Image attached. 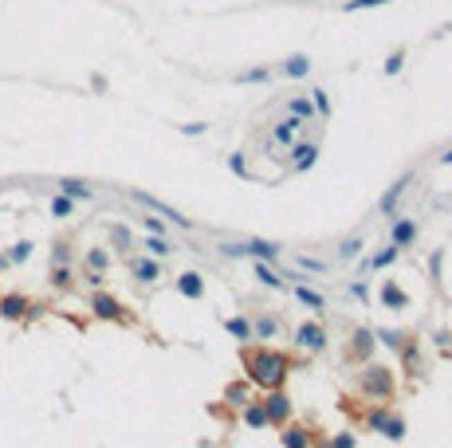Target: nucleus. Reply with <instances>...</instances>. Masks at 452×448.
<instances>
[{
  "label": "nucleus",
  "mask_w": 452,
  "mask_h": 448,
  "mask_svg": "<svg viewBox=\"0 0 452 448\" xmlns=\"http://www.w3.org/2000/svg\"><path fill=\"white\" fill-rule=\"evenodd\" d=\"M295 299H299V303L303 307H311V311H323V307H327V299H323V295H318V291H311L307 287V283H295Z\"/></svg>",
  "instance_id": "30"
},
{
  "label": "nucleus",
  "mask_w": 452,
  "mask_h": 448,
  "mask_svg": "<svg viewBox=\"0 0 452 448\" xmlns=\"http://www.w3.org/2000/svg\"><path fill=\"white\" fill-rule=\"evenodd\" d=\"M228 173H236V177H252V170H248V158H244V154H228Z\"/></svg>",
  "instance_id": "43"
},
{
  "label": "nucleus",
  "mask_w": 452,
  "mask_h": 448,
  "mask_svg": "<svg viewBox=\"0 0 452 448\" xmlns=\"http://www.w3.org/2000/svg\"><path fill=\"white\" fill-rule=\"evenodd\" d=\"M248 256H252V260H264V264H275V260H280V244H271V240H248Z\"/></svg>",
  "instance_id": "26"
},
{
  "label": "nucleus",
  "mask_w": 452,
  "mask_h": 448,
  "mask_svg": "<svg viewBox=\"0 0 452 448\" xmlns=\"http://www.w3.org/2000/svg\"><path fill=\"white\" fill-rule=\"evenodd\" d=\"M240 421L248 429H268V413H264V401H244L240 405Z\"/></svg>",
  "instance_id": "21"
},
{
  "label": "nucleus",
  "mask_w": 452,
  "mask_h": 448,
  "mask_svg": "<svg viewBox=\"0 0 452 448\" xmlns=\"http://www.w3.org/2000/svg\"><path fill=\"white\" fill-rule=\"evenodd\" d=\"M83 267H87V271H102V276H107V267H110V252H107V248H87Z\"/></svg>",
  "instance_id": "28"
},
{
  "label": "nucleus",
  "mask_w": 452,
  "mask_h": 448,
  "mask_svg": "<svg viewBox=\"0 0 452 448\" xmlns=\"http://www.w3.org/2000/svg\"><path fill=\"white\" fill-rule=\"evenodd\" d=\"M295 264L303 267V271H327V264H323V260H315V256H299Z\"/></svg>",
  "instance_id": "47"
},
{
  "label": "nucleus",
  "mask_w": 452,
  "mask_h": 448,
  "mask_svg": "<svg viewBox=\"0 0 452 448\" xmlns=\"http://www.w3.org/2000/svg\"><path fill=\"white\" fill-rule=\"evenodd\" d=\"M51 264H71V240H55V244H51Z\"/></svg>",
  "instance_id": "40"
},
{
  "label": "nucleus",
  "mask_w": 452,
  "mask_h": 448,
  "mask_svg": "<svg viewBox=\"0 0 452 448\" xmlns=\"http://www.w3.org/2000/svg\"><path fill=\"white\" fill-rule=\"evenodd\" d=\"M440 165H452V145L444 150V154H440Z\"/></svg>",
  "instance_id": "51"
},
{
  "label": "nucleus",
  "mask_w": 452,
  "mask_h": 448,
  "mask_svg": "<svg viewBox=\"0 0 452 448\" xmlns=\"http://www.w3.org/2000/svg\"><path fill=\"white\" fill-rule=\"evenodd\" d=\"M224 330H228V334H233L240 346H244V342H256V339H252V319H244V315L224 319Z\"/></svg>",
  "instance_id": "27"
},
{
  "label": "nucleus",
  "mask_w": 452,
  "mask_h": 448,
  "mask_svg": "<svg viewBox=\"0 0 452 448\" xmlns=\"http://www.w3.org/2000/svg\"><path fill=\"white\" fill-rule=\"evenodd\" d=\"M397 358H401V366H405V374H409V377H425V354H421V342L405 339L401 350H397Z\"/></svg>",
  "instance_id": "11"
},
{
  "label": "nucleus",
  "mask_w": 452,
  "mask_h": 448,
  "mask_svg": "<svg viewBox=\"0 0 452 448\" xmlns=\"http://www.w3.org/2000/svg\"><path fill=\"white\" fill-rule=\"evenodd\" d=\"M417 232H421V229H417V220H413V217H397V220H393V229H390V244L405 252V248H413Z\"/></svg>",
  "instance_id": "13"
},
{
  "label": "nucleus",
  "mask_w": 452,
  "mask_h": 448,
  "mask_svg": "<svg viewBox=\"0 0 452 448\" xmlns=\"http://www.w3.org/2000/svg\"><path fill=\"white\" fill-rule=\"evenodd\" d=\"M287 114L291 118H303V122H315V102H311V95H291L287 98Z\"/></svg>",
  "instance_id": "22"
},
{
  "label": "nucleus",
  "mask_w": 452,
  "mask_h": 448,
  "mask_svg": "<svg viewBox=\"0 0 452 448\" xmlns=\"http://www.w3.org/2000/svg\"><path fill=\"white\" fill-rule=\"evenodd\" d=\"M350 295H354V299H362V303H366V299H370L366 283H350Z\"/></svg>",
  "instance_id": "49"
},
{
  "label": "nucleus",
  "mask_w": 452,
  "mask_h": 448,
  "mask_svg": "<svg viewBox=\"0 0 452 448\" xmlns=\"http://www.w3.org/2000/svg\"><path fill=\"white\" fill-rule=\"evenodd\" d=\"M142 248H146V252L154 256V260H165V256L173 252V244L165 240V236H146V240H142Z\"/></svg>",
  "instance_id": "35"
},
{
  "label": "nucleus",
  "mask_w": 452,
  "mask_h": 448,
  "mask_svg": "<svg viewBox=\"0 0 452 448\" xmlns=\"http://www.w3.org/2000/svg\"><path fill=\"white\" fill-rule=\"evenodd\" d=\"M205 130H208L205 122H185V126H181V134H185V138H201Z\"/></svg>",
  "instance_id": "48"
},
{
  "label": "nucleus",
  "mask_w": 452,
  "mask_h": 448,
  "mask_svg": "<svg viewBox=\"0 0 452 448\" xmlns=\"http://www.w3.org/2000/svg\"><path fill=\"white\" fill-rule=\"evenodd\" d=\"M252 271H256V279L264 283V287H271V291H283V287H287V279H283L271 264H264V260H256V264H252Z\"/></svg>",
  "instance_id": "23"
},
{
  "label": "nucleus",
  "mask_w": 452,
  "mask_h": 448,
  "mask_svg": "<svg viewBox=\"0 0 452 448\" xmlns=\"http://www.w3.org/2000/svg\"><path fill=\"white\" fill-rule=\"evenodd\" d=\"M75 205H79V201H71V197L55 193V197H51V217H55V220H67V217H75Z\"/></svg>",
  "instance_id": "34"
},
{
  "label": "nucleus",
  "mask_w": 452,
  "mask_h": 448,
  "mask_svg": "<svg viewBox=\"0 0 452 448\" xmlns=\"http://www.w3.org/2000/svg\"><path fill=\"white\" fill-rule=\"evenodd\" d=\"M51 287H55V291H71L75 287L71 264H51Z\"/></svg>",
  "instance_id": "29"
},
{
  "label": "nucleus",
  "mask_w": 452,
  "mask_h": 448,
  "mask_svg": "<svg viewBox=\"0 0 452 448\" xmlns=\"http://www.w3.org/2000/svg\"><path fill=\"white\" fill-rule=\"evenodd\" d=\"M177 295H185V299H205V276H201V271H181V276H177Z\"/></svg>",
  "instance_id": "17"
},
{
  "label": "nucleus",
  "mask_w": 452,
  "mask_h": 448,
  "mask_svg": "<svg viewBox=\"0 0 452 448\" xmlns=\"http://www.w3.org/2000/svg\"><path fill=\"white\" fill-rule=\"evenodd\" d=\"M220 256H228V260H248V240H228V244H217Z\"/></svg>",
  "instance_id": "36"
},
{
  "label": "nucleus",
  "mask_w": 452,
  "mask_h": 448,
  "mask_svg": "<svg viewBox=\"0 0 452 448\" xmlns=\"http://www.w3.org/2000/svg\"><path fill=\"white\" fill-rule=\"evenodd\" d=\"M374 339L381 342V346H390L393 354L401 350V342L409 339V334H401V330H390V327H374Z\"/></svg>",
  "instance_id": "31"
},
{
  "label": "nucleus",
  "mask_w": 452,
  "mask_h": 448,
  "mask_svg": "<svg viewBox=\"0 0 452 448\" xmlns=\"http://www.w3.org/2000/svg\"><path fill=\"white\" fill-rule=\"evenodd\" d=\"M362 424H366L370 433L386 436V440H405V417L401 413H393L390 405H374V409H362Z\"/></svg>",
  "instance_id": "3"
},
{
  "label": "nucleus",
  "mask_w": 452,
  "mask_h": 448,
  "mask_svg": "<svg viewBox=\"0 0 452 448\" xmlns=\"http://www.w3.org/2000/svg\"><path fill=\"white\" fill-rule=\"evenodd\" d=\"M413 181H417V173L409 170V173H401V177H397V181L386 189V193H381V201H378V213H381V217H393V213H397V201L409 193V185H413Z\"/></svg>",
  "instance_id": "8"
},
{
  "label": "nucleus",
  "mask_w": 452,
  "mask_h": 448,
  "mask_svg": "<svg viewBox=\"0 0 452 448\" xmlns=\"http://www.w3.org/2000/svg\"><path fill=\"white\" fill-rule=\"evenodd\" d=\"M374 346H378V339H374V327H354V330H350V358H354L358 366L370 362Z\"/></svg>",
  "instance_id": "9"
},
{
  "label": "nucleus",
  "mask_w": 452,
  "mask_h": 448,
  "mask_svg": "<svg viewBox=\"0 0 452 448\" xmlns=\"http://www.w3.org/2000/svg\"><path fill=\"white\" fill-rule=\"evenodd\" d=\"M280 445H283V448H311V445H315V433H311L307 424H295V421H287V424H283V436H280Z\"/></svg>",
  "instance_id": "14"
},
{
  "label": "nucleus",
  "mask_w": 452,
  "mask_h": 448,
  "mask_svg": "<svg viewBox=\"0 0 452 448\" xmlns=\"http://www.w3.org/2000/svg\"><path fill=\"white\" fill-rule=\"evenodd\" d=\"M240 362H244V374H248L252 386H260V389H283L287 386L291 358L283 350H271V346H244V350H240Z\"/></svg>",
  "instance_id": "1"
},
{
  "label": "nucleus",
  "mask_w": 452,
  "mask_h": 448,
  "mask_svg": "<svg viewBox=\"0 0 452 448\" xmlns=\"http://www.w3.org/2000/svg\"><path fill=\"white\" fill-rule=\"evenodd\" d=\"M83 279H87V283H91V287H95V291H98V287H102V279H107V276H102V271H87Z\"/></svg>",
  "instance_id": "50"
},
{
  "label": "nucleus",
  "mask_w": 452,
  "mask_h": 448,
  "mask_svg": "<svg viewBox=\"0 0 452 448\" xmlns=\"http://www.w3.org/2000/svg\"><path fill=\"white\" fill-rule=\"evenodd\" d=\"M295 346L307 354H323L327 350V327L323 323H299L295 327Z\"/></svg>",
  "instance_id": "7"
},
{
  "label": "nucleus",
  "mask_w": 452,
  "mask_h": 448,
  "mask_svg": "<svg viewBox=\"0 0 452 448\" xmlns=\"http://www.w3.org/2000/svg\"><path fill=\"white\" fill-rule=\"evenodd\" d=\"M280 334V319H271V315H256L252 319V339L256 342H268Z\"/></svg>",
  "instance_id": "24"
},
{
  "label": "nucleus",
  "mask_w": 452,
  "mask_h": 448,
  "mask_svg": "<svg viewBox=\"0 0 452 448\" xmlns=\"http://www.w3.org/2000/svg\"><path fill=\"white\" fill-rule=\"evenodd\" d=\"M287 150H291V170H295V173L315 170V161H318V142H299V138H295Z\"/></svg>",
  "instance_id": "10"
},
{
  "label": "nucleus",
  "mask_w": 452,
  "mask_h": 448,
  "mask_svg": "<svg viewBox=\"0 0 452 448\" xmlns=\"http://www.w3.org/2000/svg\"><path fill=\"white\" fill-rule=\"evenodd\" d=\"M28 311H32V303H28L24 295H0V319L16 323V319H24Z\"/></svg>",
  "instance_id": "20"
},
{
  "label": "nucleus",
  "mask_w": 452,
  "mask_h": 448,
  "mask_svg": "<svg viewBox=\"0 0 452 448\" xmlns=\"http://www.w3.org/2000/svg\"><path fill=\"white\" fill-rule=\"evenodd\" d=\"M381 4H393V0H346L343 12H366V8H381Z\"/></svg>",
  "instance_id": "41"
},
{
  "label": "nucleus",
  "mask_w": 452,
  "mask_h": 448,
  "mask_svg": "<svg viewBox=\"0 0 452 448\" xmlns=\"http://www.w3.org/2000/svg\"><path fill=\"white\" fill-rule=\"evenodd\" d=\"M354 389H358V397H366V401H390L393 389H397V374L381 362H362V370L354 377Z\"/></svg>",
  "instance_id": "2"
},
{
  "label": "nucleus",
  "mask_w": 452,
  "mask_h": 448,
  "mask_svg": "<svg viewBox=\"0 0 452 448\" xmlns=\"http://www.w3.org/2000/svg\"><path fill=\"white\" fill-rule=\"evenodd\" d=\"M91 311H95V319H102V323H130V315H126V307L110 295V291L98 287L95 295H91Z\"/></svg>",
  "instance_id": "5"
},
{
  "label": "nucleus",
  "mask_w": 452,
  "mask_h": 448,
  "mask_svg": "<svg viewBox=\"0 0 452 448\" xmlns=\"http://www.w3.org/2000/svg\"><path fill=\"white\" fill-rule=\"evenodd\" d=\"M130 276H134V283H158L161 264L154 256H130Z\"/></svg>",
  "instance_id": "12"
},
{
  "label": "nucleus",
  "mask_w": 452,
  "mask_h": 448,
  "mask_svg": "<svg viewBox=\"0 0 452 448\" xmlns=\"http://www.w3.org/2000/svg\"><path fill=\"white\" fill-rule=\"evenodd\" d=\"M358 256H362V236H346L338 244V260H358Z\"/></svg>",
  "instance_id": "37"
},
{
  "label": "nucleus",
  "mask_w": 452,
  "mask_h": 448,
  "mask_svg": "<svg viewBox=\"0 0 452 448\" xmlns=\"http://www.w3.org/2000/svg\"><path fill=\"white\" fill-rule=\"evenodd\" d=\"M32 252H36V244H32V240H16L4 256H8V264L16 267V264H28V260H32Z\"/></svg>",
  "instance_id": "32"
},
{
  "label": "nucleus",
  "mask_w": 452,
  "mask_h": 448,
  "mask_svg": "<svg viewBox=\"0 0 452 448\" xmlns=\"http://www.w3.org/2000/svg\"><path fill=\"white\" fill-rule=\"evenodd\" d=\"M8 267H12V264H8V256L0 252V276H4V271H8Z\"/></svg>",
  "instance_id": "52"
},
{
  "label": "nucleus",
  "mask_w": 452,
  "mask_h": 448,
  "mask_svg": "<svg viewBox=\"0 0 452 448\" xmlns=\"http://www.w3.org/2000/svg\"><path fill=\"white\" fill-rule=\"evenodd\" d=\"M55 189H60L63 197H71V201H95V189H91L83 177H60Z\"/></svg>",
  "instance_id": "16"
},
{
  "label": "nucleus",
  "mask_w": 452,
  "mask_h": 448,
  "mask_svg": "<svg viewBox=\"0 0 452 448\" xmlns=\"http://www.w3.org/2000/svg\"><path fill=\"white\" fill-rule=\"evenodd\" d=\"M271 79V67H248L240 71V83H268Z\"/></svg>",
  "instance_id": "42"
},
{
  "label": "nucleus",
  "mask_w": 452,
  "mask_h": 448,
  "mask_svg": "<svg viewBox=\"0 0 452 448\" xmlns=\"http://www.w3.org/2000/svg\"><path fill=\"white\" fill-rule=\"evenodd\" d=\"M110 244H114V252H130L134 248V236L126 224H110Z\"/></svg>",
  "instance_id": "33"
},
{
  "label": "nucleus",
  "mask_w": 452,
  "mask_h": 448,
  "mask_svg": "<svg viewBox=\"0 0 452 448\" xmlns=\"http://www.w3.org/2000/svg\"><path fill=\"white\" fill-rule=\"evenodd\" d=\"M397 256H401V248H393V244H386L381 252L362 256V260H358V267H362V271H381V267H390L393 260H397Z\"/></svg>",
  "instance_id": "18"
},
{
  "label": "nucleus",
  "mask_w": 452,
  "mask_h": 448,
  "mask_svg": "<svg viewBox=\"0 0 452 448\" xmlns=\"http://www.w3.org/2000/svg\"><path fill=\"white\" fill-rule=\"evenodd\" d=\"M303 126H307L303 118H291V114H287L283 122H275V126H271V142H275V145H291L295 138H299V130H303Z\"/></svg>",
  "instance_id": "15"
},
{
  "label": "nucleus",
  "mask_w": 452,
  "mask_h": 448,
  "mask_svg": "<svg viewBox=\"0 0 452 448\" xmlns=\"http://www.w3.org/2000/svg\"><path fill=\"white\" fill-rule=\"evenodd\" d=\"M264 413H268V424H287L295 417V401L283 393V389H268V397H264Z\"/></svg>",
  "instance_id": "6"
},
{
  "label": "nucleus",
  "mask_w": 452,
  "mask_h": 448,
  "mask_svg": "<svg viewBox=\"0 0 452 448\" xmlns=\"http://www.w3.org/2000/svg\"><path fill=\"white\" fill-rule=\"evenodd\" d=\"M280 75H287V79H307V75H311V60H307V55H287V60L280 63Z\"/></svg>",
  "instance_id": "25"
},
{
  "label": "nucleus",
  "mask_w": 452,
  "mask_h": 448,
  "mask_svg": "<svg viewBox=\"0 0 452 448\" xmlns=\"http://www.w3.org/2000/svg\"><path fill=\"white\" fill-rule=\"evenodd\" d=\"M142 229H146V236H165V224L158 217H142Z\"/></svg>",
  "instance_id": "46"
},
{
  "label": "nucleus",
  "mask_w": 452,
  "mask_h": 448,
  "mask_svg": "<svg viewBox=\"0 0 452 448\" xmlns=\"http://www.w3.org/2000/svg\"><path fill=\"white\" fill-rule=\"evenodd\" d=\"M130 197H134V201H138V205H142V208H154V213H161V217L170 220L173 229H181V232H193V220H189V217H181V213H177V208H173V205H165V201H158V197H154V193H142V189H130Z\"/></svg>",
  "instance_id": "4"
},
{
  "label": "nucleus",
  "mask_w": 452,
  "mask_h": 448,
  "mask_svg": "<svg viewBox=\"0 0 452 448\" xmlns=\"http://www.w3.org/2000/svg\"><path fill=\"white\" fill-rule=\"evenodd\" d=\"M323 448H358V436L354 433H334Z\"/></svg>",
  "instance_id": "44"
},
{
  "label": "nucleus",
  "mask_w": 452,
  "mask_h": 448,
  "mask_svg": "<svg viewBox=\"0 0 452 448\" xmlns=\"http://www.w3.org/2000/svg\"><path fill=\"white\" fill-rule=\"evenodd\" d=\"M224 397H228V405H236V409H240V405L248 401V382H233V386L224 389Z\"/></svg>",
  "instance_id": "38"
},
{
  "label": "nucleus",
  "mask_w": 452,
  "mask_h": 448,
  "mask_svg": "<svg viewBox=\"0 0 452 448\" xmlns=\"http://www.w3.org/2000/svg\"><path fill=\"white\" fill-rule=\"evenodd\" d=\"M401 67H405V51L397 48V51H393V55H390V60H386V67H381V75H397V71H401Z\"/></svg>",
  "instance_id": "45"
},
{
  "label": "nucleus",
  "mask_w": 452,
  "mask_h": 448,
  "mask_svg": "<svg viewBox=\"0 0 452 448\" xmlns=\"http://www.w3.org/2000/svg\"><path fill=\"white\" fill-rule=\"evenodd\" d=\"M311 102H315V114H318V118H330V98H327V91H323V87H315V91H311Z\"/></svg>",
  "instance_id": "39"
},
{
  "label": "nucleus",
  "mask_w": 452,
  "mask_h": 448,
  "mask_svg": "<svg viewBox=\"0 0 452 448\" xmlns=\"http://www.w3.org/2000/svg\"><path fill=\"white\" fill-rule=\"evenodd\" d=\"M381 307H386V311H405V307H409V295H405L393 279H381Z\"/></svg>",
  "instance_id": "19"
}]
</instances>
